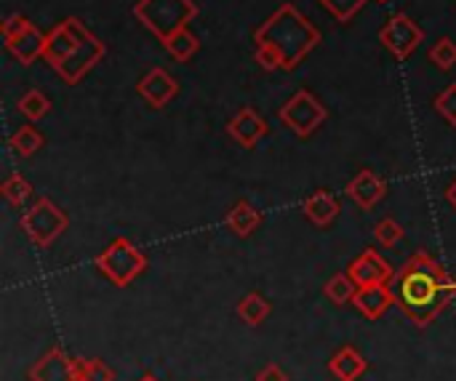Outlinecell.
<instances>
[{
  "instance_id": "obj_32",
  "label": "cell",
  "mask_w": 456,
  "mask_h": 381,
  "mask_svg": "<svg viewBox=\"0 0 456 381\" xmlns=\"http://www.w3.org/2000/svg\"><path fill=\"white\" fill-rule=\"evenodd\" d=\"M446 203H449L452 208H456V179L452 182V187L446 190Z\"/></svg>"
},
{
  "instance_id": "obj_33",
  "label": "cell",
  "mask_w": 456,
  "mask_h": 381,
  "mask_svg": "<svg viewBox=\"0 0 456 381\" xmlns=\"http://www.w3.org/2000/svg\"><path fill=\"white\" fill-rule=\"evenodd\" d=\"M142 381H155V379H152V377H147V379H142Z\"/></svg>"
},
{
  "instance_id": "obj_23",
  "label": "cell",
  "mask_w": 456,
  "mask_h": 381,
  "mask_svg": "<svg viewBox=\"0 0 456 381\" xmlns=\"http://www.w3.org/2000/svg\"><path fill=\"white\" fill-rule=\"evenodd\" d=\"M19 112H21L24 118H29L32 123H37V120H43V118L51 112V101H48V96H43L37 88H32V91H27V93L19 99Z\"/></svg>"
},
{
  "instance_id": "obj_17",
  "label": "cell",
  "mask_w": 456,
  "mask_h": 381,
  "mask_svg": "<svg viewBox=\"0 0 456 381\" xmlns=\"http://www.w3.org/2000/svg\"><path fill=\"white\" fill-rule=\"evenodd\" d=\"M329 371L334 374V379L358 381L366 374V361H363L353 347H342V350L331 358Z\"/></svg>"
},
{
  "instance_id": "obj_4",
  "label": "cell",
  "mask_w": 456,
  "mask_h": 381,
  "mask_svg": "<svg viewBox=\"0 0 456 381\" xmlns=\"http://www.w3.org/2000/svg\"><path fill=\"white\" fill-rule=\"evenodd\" d=\"M134 13L152 35L166 43L198 16V5L192 0H139Z\"/></svg>"
},
{
  "instance_id": "obj_28",
  "label": "cell",
  "mask_w": 456,
  "mask_h": 381,
  "mask_svg": "<svg viewBox=\"0 0 456 381\" xmlns=\"http://www.w3.org/2000/svg\"><path fill=\"white\" fill-rule=\"evenodd\" d=\"M430 59H433V64H438L441 69H452L456 64V43L454 40H449V37H441L436 45H433V51H430Z\"/></svg>"
},
{
  "instance_id": "obj_30",
  "label": "cell",
  "mask_w": 456,
  "mask_h": 381,
  "mask_svg": "<svg viewBox=\"0 0 456 381\" xmlns=\"http://www.w3.org/2000/svg\"><path fill=\"white\" fill-rule=\"evenodd\" d=\"M27 24H29V19H27V16H21V13H13V16H8V19H5V24H3V37L8 40V37L19 35V32H21Z\"/></svg>"
},
{
  "instance_id": "obj_15",
  "label": "cell",
  "mask_w": 456,
  "mask_h": 381,
  "mask_svg": "<svg viewBox=\"0 0 456 381\" xmlns=\"http://www.w3.org/2000/svg\"><path fill=\"white\" fill-rule=\"evenodd\" d=\"M5 48L21 61V64H32L37 56H43V48H45V35L29 21L19 35L8 37L5 40Z\"/></svg>"
},
{
  "instance_id": "obj_13",
  "label": "cell",
  "mask_w": 456,
  "mask_h": 381,
  "mask_svg": "<svg viewBox=\"0 0 456 381\" xmlns=\"http://www.w3.org/2000/svg\"><path fill=\"white\" fill-rule=\"evenodd\" d=\"M395 302L398 299H395V294L387 286H366V288H358V294L353 299L355 310L366 320H379Z\"/></svg>"
},
{
  "instance_id": "obj_18",
  "label": "cell",
  "mask_w": 456,
  "mask_h": 381,
  "mask_svg": "<svg viewBox=\"0 0 456 381\" xmlns=\"http://www.w3.org/2000/svg\"><path fill=\"white\" fill-rule=\"evenodd\" d=\"M262 224V214L248 203V200H240L230 208L227 214V227L230 232H235L238 238H248L256 227Z\"/></svg>"
},
{
  "instance_id": "obj_11",
  "label": "cell",
  "mask_w": 456,
  "mask_h": 381,
  "mask_svg": "<svg viewBox=\"0 0 456 381\" xmlns=\"http://www.w3.org/2000/svg\"><path fill=\"white\" fill-rule=\"evenodd\" d=\"M267 123H265V118L256 112V109H251V107H246V109H240L232 120H230V126H227V134L240 144V147H246V150H254L265 136H267Z\"/></svg>"
},
{
  "instance_id": "obj_26",
  "label": "cell",
  "mask_w": 456,
  "mask_h": 381,
  "mask_svg": "<svg viewBox=\"0 0 456 381\" xmlns=\"http://www.w3.org/2000/svg\"><path fill=\"white\" fill-rule=\"evenodd\" d=\"M374 238H377V243H379V246L393 248V246H398V243H401V238H403V227H401L395 219H382V222L374 227Z\"/></svg>"
},
{
  "instance_id": "obj_14",
  "label": "cell",
  "mask_w": 456,
  "mask_h": 381,
  "mask_svg": "<svg viewBox=\"0 0 456 381\" xmlns=\"http://www.w3.org/2000/svg\"><path fill=\"white\" fill-rule=\"evenodd\" d=\"M347 195L361 206V208H374L385 195H387V184L374 174V171H361L350 184H347Z\"/></svg>"
},
{
  "instance_id": "obj_20",
  "label": "cell",
  "mask_w": 456,
  "mask_h": 381,
  "mask_svg": "<svg viewBox=\"0 0 456 381\" xmlns=\"http://www.w3.org/2000/svg\"><path fill=\"white\" fill-rule=\"evenodd\" d=\"M166 51L176 59V61H190L195 53H198V48H200V40L184 27V29H179V32H174L166 43Z\"/></svg>"
},
{
  "instance_id": "obj_27",
  "label": "cell",
  "mask_w": 456,
  "mask_h": 381,
  "mask_svg": "<svg viewBox=\"0 0 456 381\" xmlns=\"http://www.w3.org/2000/svg\"><path fill=\"white\" fill-rule=\"evenodd\" d=\"M321 5L329 8L337 21H350L366 5V0H321Z\"/></svg>"
},
{
  "instance_id": "obj_10",
  "label": "cell",
  "mask_w": 456,
  "mask_h": 381,
  "mask_svg": "<svg viewBox=\"0 0 456 381\" xmlns=\"http://www.w3.org/2000/svg\"><path fill=\"white\" fill-rule=\"evenodd\" d=\"M176 93H179V83H176V77H171L163 67L150 69V72L139 80V96H142L150 107H155V109H163Z\"/></svg>"
},
{
  "instance_id": "obj_21",
  "label": "cell",
  "mask_w": 456,
  "mask_h": 381,
  "mask_svg": "<svg viewBox=\"0 0 456 381\" xmlns=\"http://www.w3.org/2000/svg\"><path fill=\"white\" fill-rule=\"evenodd\" d=\"M358 283L353 280V275L350 272H337L329 283H326V299H331L334 304H347V302H353L355 299V294H358Z\"/></svg>"
},
{
  "instance_id": "obj_12",
  "label": "cell",
  "mask_w": 456,
  "mask_h": 381,
  "mask_svg": "<svg viewBox=\"0 0 456 381\" xmlns=\"http://www.w3.org/2000/svg\"><path fill=\"white\" fill-rule=\"evenodd\" d=\"M29 381H77L75 361H69L59 347H53L29 369Z\"/></svg>"
},
{
  "instance_id": "obj_29",
  "label": "cell",
  "mask_w": 456,
  "mask_h": 381,
  "mask_svg": "<svg viewBox=\"0 0 456 381\" xmlns=\"http://www.w3.org/2000/svg\"><path fill=\"white\" fill-rule=\"evenodd\" d=\"M436 109H438V115H441L449 126H454L456 128V83L454 85H449L444 93L436 96Z\"/></svg>"
},
{
  "instance_id": "obj_19",
  "label": "cell",
  "mask_w": 456,
  "mask_h": 381,
  "mask_svg": "<svg viewBox=\"0 0 456 381\" xmlns=\"http://www.w3.org/2000/svg\"><path fill=\"white\" fill-rule=\"evenodd\" d=\"M235 312H238V318H240L246 326H259V323H265V320L270 318L273 307H270V302H267L262 294H246V296L238 302Z\"/></svg>"
},
{
  "instance_id": "obj_7",
  "label": "cell",
  "mask_w": 456,
  "mask_h": 381,
  "mask_svg": "<svg viewBox=\"0 0 456 381\" xmlns=\"http://www.w3.org/2000/svg\"><path fill=\"white\" fill-rule=\"evenodd\" d=\"M329 112L326 107L310 93V91H299L294 93L283 107H281V120L302 139L313 136L323 123H326Z\"/></svg>"
},
{
  "instance_id": "obj_6",
  "label": "cell",
  "mask_w": 456,
  "mask_h": 381,
  "mask_svg": "<svg viewBox=\"0 0 456 381\" xmlns=\"http://www.w3.org/2000/svg\"><path fill=\"white\" fill-rule=\"evenodd\" d=\"M69 227L67 214L53 206L48 198H40L29 206L27 214H21V230L27 232V238L35 246H51L59 235H64V230Z\"/></svg>"
},
{
  "instance_id": "obj_2",
  "label": "cell",
  "mask_w": 456,
  "mask_h": 381,
  "mask_svg": "<svg viewBox=\"0 0 456 381\" xmlns=\"http://www.w3.org/2000/svg\"><path fill=\"white\" fill-rule=\"evenodd\" d=\"M454 291L449 272L433 256L414 254L411 262L401 270L395 299L417 326H428L452 302Z\"/></svg>"
},
{
  "instance_id": "obj_25",
  "label": "cell",
  "mask_w": 456,
  "mask_h": 381,
  "mask_svg": "<svg viewBox=\"0 0 456 381\" xmlns=\"http://www.w3.org/2000/svg\"><path fill=\"white\" fill-rule=\"evenodd\" d=\"M3 198L11 203V206H21L32 198V184L27 179H21L19 174H11L5 182H3Z\"/></svg>"
},
{
  "instance_id": "obj_24",
  "label": "cell",
  "mask_w": 456,
  "mask_h": 381,
  "mask_svg": "<svg viewBox=\"0 0 456 381\" xmlns=\"http://www.w3.org/2000/svg\"><path fill=\"white\" fill-rule=\"evenodd\" d=\"M77 381H115V371L102 361H75Z\"/></svg>"
},
{
  "instance_id": "obj_22",
  "label": "cell",
  "mask_w": 456,
  "mask_h": 381,
  "mask_svg": "<svg viewBox=\"0 0 456 381\" xmlns=\"http://www.w3.org/2000/svg\"><path fill=\"white\" fill-rule=\"evenodd\" d=\"M11 150L19 155V158H32L40 147H43V134L35 128V126H21L11 139H8Z\"/></svg>"
},
{
  "instance_id": "obj_31",
  "label": "cell",
  "mask_w": 456,
  "mask_h": 381,
  "mask_svg": "<svg viewBox=\"0 0 456 381\" xmlns=\"http://www.w3.org/2000/svg\"><path fill=\"white\" fill-rule=\"evenodd\" d=\"M256 381H289V374H286L278 363H267V366L256 374Z\"/></svg>"
},
{
  "instance_id": "obj_8",
  "label": "cell",
  "mask_w": 456,
  "mask_h": 381,
  "mask_svg": "<svg viewBox=\"0 0 456 381\" xmlns=\"http://www.w3.org/2000/svg\"><path fill=\"white\" fill-rule=\"evenodd\" d=\"M379 37H382L385 48H390V51H393V56L403 61V59H409V56L419 48V43H422L425 32L417 27V21H414V19L403 16V13H395V16L382 27Z\"/></svg>"
},
{
  "instance_id": "obj_5",
  "label": "cell",
  "mask_w": 456,
  "mask_h": 381,
  "mask_svg": "<svg viewBox=\"0 0 456 381\" xmlns=\"http://www.w3.org/2000/svg\"><path fill=\"white\" fill-rule=\"evenodd\" d=\"M96 270L115 286H128L147 270L144 254L126 238H115L99 256H96Z\"/></svg>"
},
{
  "instance_id": "obj_1",
  "label": "cell",
  "mask_w": 456,
  "mask_h": 381,
  "mask_svg": "<svg viewBox=\"0 0 456 381\" xmlns=\"http://www.w3.org/2000/svg\"><path fill=\"white\" fill-rule=\"evenodd\" d=\"M254 40L256 61L265 69H294L321 43V32L286 3L256 29Z\"/></svg>"
},
{
  "instance_id": "obj_9",
  "label": "cell",
  "mask_w": 456,
  "mask_h": 381,
  "mask_svg": "<svg viewBox=\"0 0 456 381\" xmlns=\"http://www.w3.org/2000/svg\"><path fill=\"white\" fill-rule=\"evenodd\" d=\"M353 275V280L366 288V286H387L393 280V267L374 251V248H366L347 270Z\"/></svg>"
},
{
  "instance_id": "obj_16",
  "label": "cell",
  "mask_w": 456,
  "mask_h": 381,
  "mask_svg": "<svg viewBox=\"0 0 456 381\" xmlns=\"http://www.w3.org/2000/svg\"><path fill=\"white\" fill-rule=\"evenodd\" d=\"M302 211L307 214V219L318 227H329L337 216H339V200L329 192V190H318L313 192L305 203H302Z\"/></svg>"
},
{
  "instance_id": "obj_3",
  "label": "cell",
  "mask_w": 456,
  "mask_h": 381,
  "mask_svg": "<svg viewBox=\"0 0 456 381\" xmlns=\"http://www.w3.org/2000/svg\"><path fill=\"white\" fill-rule=\"evenodd\" d=\"M104 56V43L94 37L80 19L69 16L59 21L48 35H45V48L43 59L56 69V75L75 85L99 59Z\"/></svg>"
}]
</instances>
